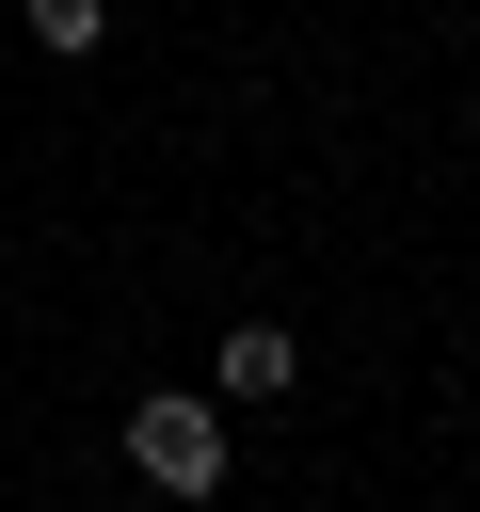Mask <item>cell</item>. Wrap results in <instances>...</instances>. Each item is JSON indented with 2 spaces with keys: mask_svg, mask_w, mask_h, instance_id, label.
<instances>
[{
  "mask_svg": "<svg viewBox=\"0 0 480 512\" xmlns=\"http://www.w3.org/2000/svg\"><path fill=\"white\" fill-rule=\"evenodd\" d=\"M128 464L160 496H224V400H128Z\"/></svg>",
  "mask_w": 480,
  "mask_h": 512,
  "instance_id": "cell-1",
  "label": "cell"
},
{
  "mask_svg": "<svg viewBox=\"0 0 480 512\" xmlns=\"http://www.w3.org/2000/svg\"><path fill=\"white\" fill-rule=\"evenodd\" d=\"M16 16H32V48H64V64H80L96 32H112V0H16Z\"/></svg>",
  "mask_w": 480,
  "mask_h": 512,
  "instance_id": "cell-3",
  "label": "cell"
},
{
  "mask_svg": "<svg viewBox=\"0 0 480 512\" xmlns=\"http://www.w3.org/2000/svg\"><path fill=\"white\" fill-rule=\"evenodd\" d=\"M272 384H288V336L240 320V336H224V400H272Z\"/></svg>",
  "mask_w": 480,
  "mask_h": 512,
  "instance_id": "cell-2",
  "label": "cell"
}]
</instances>
